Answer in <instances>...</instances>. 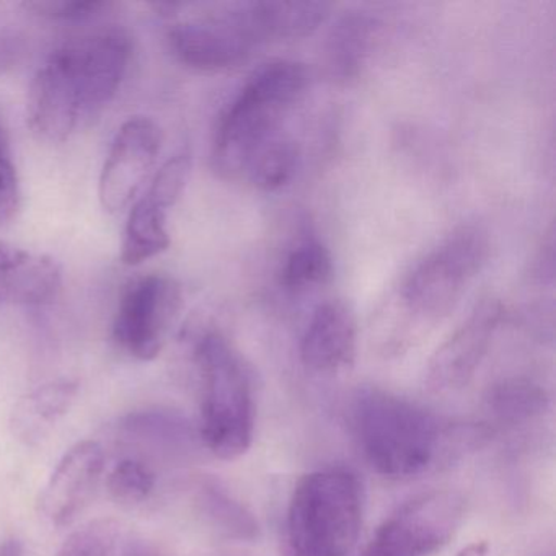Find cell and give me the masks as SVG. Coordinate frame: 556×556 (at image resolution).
Wrapping results in <instances>:
<instances>
[{
  "label": "cell",
  "mask_w": 556,
  "mask_h": 556,
  "mask_svg": "<svg viewBox=\"0 0 556 556\" xmlns=\"http://www.w3.org/2000/svg\"><path fill=\"white\" fill-rule=\"evenodd\" d=\"M351 422L364 457L387 478H412L428 470L448 438L431 412L380 389L357 393Z\"/></svg>",
  "instance_id": "1"
},
{
  "label": "cell",
  "mask_w": 556,
  "mask_h": 556,
  "mask_svg": "<svg viewBox=\"0 0 556 556\" xmlns=\"http://www.w3.org/2000/svg\"><path fill=\"white\" fill-rule=\"evenodd\" d=\"M363 513V484L353 471L325 468L305 475L289 501L288 556H350Z\"/></svg>",
  "instance_id": "2"
},
{
  "label": "cell",
  "mask_w": 556,
  "mask_h": 556,
  "mask_svg": "<svg viewBox=\"0 0 556 556\" xmlns=\"http://www.w3.org/2000/svg\"><path fill=\"white\" fill-rule=\"evenodd\" d=\"M201 377L200 434L220 460L242 457L253 441L255 402L252 377L236 348L220 333H207L197 348Z\"/></svg>",
  "instance_id": "3"
},
{
  "label": "cell",
  "mask_w": 556,
  "mask_h": 556,
  "mask_svg": "<svg viewBox=\"0 0 556 556\" xmlns=\"http://www.w3.org/2000/svg\"><path fill=\"white\" fill-rule=\"evenodd\" d=\"M301 99V80L291 67L266 63L256 70L217 126L216 170L226 177H242L250 154L279 131L282 116Z\"/></svg>",
  "instance_id": "4"
},
{
  "label": "cell",
  "mask_w": 556,
  "mask_h": 556,
  "mask_svg": "<svg viewBox=\"0 0 556 556\" xmlns=\"http://www.w3.org/2000/svg\"><path fill=\"white\" fill-rule=\"evenodd\" d=\"M488 256L490 240L480 227L455 230L406 279V307L426 320H439L451 314L468 285L486 265Z\"/></svg>",
  "instance_id": "5"
},
{
  "label": "cell",
  "mask_w": 556,
  "mask_h": 556,
  "mask_svg": "<svg viewBox=\"0 0 556 556\" xmlns=\"http://www.w3.org/2000/svg\"><path fill=\"white\" fill-rule=\"evenodd\" d=\"M464 514V497L454 491L413 497L380 523L359 556L434 555L455 535Z\"/></svg>",
  "instance_id": "6"
},
{
  "label": "cell",
  "mask_w": 556,
  "mask_h": 556,
  "mask_svg": "<svg viewBox=\"0 0 556 556\" xmlns=\"http://www.w3.org/2000/svg\"><path fill=\"white\" fill-rule=\"evenodd\" d=\"M50 60L63 71L84 115L102 109L118 92L131 60V41L118 28H105L67 41Z\"/></svg>",
  "instance_id": "7"
},
{
  "label": "cell",
  "mask_w": 556,
  "mask_h": 556,
  "mask_svg": "<svg viewBox=\"0 0 556 556\" xmlns=\"http://www.w3.org/2000/svg\"><path fill=\"white\" fill-rule=\"evenodd\" d=\"M181 305L180 286L170 276L149 275L136 279L119 301L113 324L116 343L136 359H155Z\"/></svg>",
  "instance_id": "8"
},
{
  "label": "cell",
  "mask_w": 556,
  "mask_h": 556,
  "mask_svg": "<svg viewBox=\"0 0 556 556\" xmlns=\"http://www.w3.org/2000/svg\"><path fill=\"white\" fill-rule=\"evenodd\" d=\"M168 43L180 63L203 73L239 66L258 47L250 34L242 4L178 21L168 30Z\"/></svg>",
  "instance_id": "9"
},
{
  "label": "cell",
  "mask_w": 556,
  "mask_h": 556,
  "mask_svg": "<svg viewBox=\"0 0 556 556\" xmlns=\"http://www.w3.org/2000/svg\"><path fill=\"white\" fill-rule=\"evenodd\" d=\"M161 148L162 131L151 118L135 116L119 128L100 175V203L109 213H119L135 201Z\"/></svg>",
  "instance_id": "10"
},
{
  "label": "cell",
  "mask_w": 556,
  "mask_h": 556,
  "mask_svg": "<svg viewBox=\"0 0 556 556\" xmlns=\"http://www.w3.org/2000/svg\"><path fill=\"white\" fill-rule=\"evenodd\" d=\"M503 314V305L496 299H483L475 305L467 320L432 356L428 369L431 389H460L470 382L493 343Z\"/></svg>",
  "instance_id": "11"
},
{
  "label": "cell",
  "mask_w": 556,
  "mask_h": 556,
  "mask_svg": "<svg viewBox=\"0 0 556 556\" xmlns=\"http://www.w3.org/2000/svg\"><path fill=\"white\" fill-rule=\"evenodd\" d=\"M105 471V451L97 441L77 442L61 458L41 494L43 516L67 527L84 513Z\"/></svg>",
  "instance_id": "12"
},
{
  "label": "cell",
  "mask_w": 556,
  "mask_h": 556,
  "mask_svg": "<svg viewBox=\"0 0 556 556\" xmlns=\"http://www.w3.org/2000/svg\"><path fill=\"white\" fill-rule=\"evenodd\" d=\"M357 356V324L343 302H327L312 315L302 337L301 359L315 374H337Z\"/></svg>",
  "instance_id": "13"
},
{
  "label": "cell",
  "mask_w": 556,
  "mask_h": 556,
  "mask_svg": "<svg viewBox=\"0 0 556 556\" xmlns=\"http://www.w3.org/2000/svg\"><path fill=\"white\" fill-rule=\"evenodd\" d=\"M119 434L136 451L132 457L151 467L152 460H185L193 454L200 439L187 419L177 413L162 409H148L126 416L119 425Z\"/></svg>",
  "instance_id": "14"
},
{
  "label": "cell",
  "mask_w": 556,
  "mask_h": 556,
  "mask_svg": "<svg viewBox=\"0 0 556 556\" xmlns=\"http://www.w3.org/2000/svg\"><path fill=\"white\" fill-rule=\"evenodd\" d=\"M83 116L79 100L63 71L48 58L31 80L28 123L45 141L63 142L73 135Z\"/></svg>",
  "instance_id": "15"
},
{
  "label": "cell",
  "mask_w": 556,
  "mask_h": 556,
  "mask_svg": "<svg viewBox=\"0 0 556 556\" xmlns=\"http://www.w3.org/2000/svg\"><path fill=\"white\" fill-rule=\"evenodd\" d=\"M61 268L50 256L0 242V302L40 305L56 298Z\"/></svg>",
  "instance_id": "16"
},
{
  "label": "cell",
  "mask_w": 556,
  "mask_h": 556,
  "mask_svg": "<svg viewBox=\"0 0 556 556\" xmlns=\"http://www.w3.org/2000/svg\"><path fill=\"white\" fill-rule=\"evenodd\" d=\"M242 8L256 45L308 37L327 22L331 12L327 2L312 0H266L249 2Z\"/></svg>",
  "instance_id": "17"
},
{
  "label": "cell",
  "mask_w": 556,
  "mask_h": 556,
  "mask_svg": "<svg viewBox=\"0 0 556 556\" xmlns=\"http://www.w3.org/2000/svg\"><path fill=\"white\" fill-rule=\"evenodd\" d=\"M77 395V383L58 380L38 387L21 400L12 412V431L18 441L38 445L70 412Z\"/></svg>",
  "instance_id": "18"
},
{
  "label": "cell",
  "mask_w": 556,
  "mask_h": 556,
  "mask_svg": "<svg viewBox=\"0 0 556 556\" xmlns=\"http://www.w3.org/2000/svg\"><path fill=\"white\" fill-rule=\"evenodd\" d=\"M377 21L366 12L343 15L331 28L325 47L328 73L338 80L359 76L377 35Z\"/></svg>",
  "instance_id": "19"
},
{
  "label": "cell",
  "mask_w": 556,
  "mask_h": 556,
  "mask_svg": "<svg viewBox=\"0 0 556 556\" xmlns=\"http://www.w3.org/2000/svg\"><path fill=\"white\" fill-rule=\"evenodd\" d=\"M170 247L167 230V211L152 203L148 197L135 204L126 224L122 260L125 265L136 266Z\"/></svg>",
  "instance_id": "20"
},
{
  "label": "cell",
  "mask_w": 556,
  "mask_h": 556,
  "mask_svg": "<svg viewBox=\"0 0 556 556\" xmlns=\"http://www.w3.org/2000/svg\"><path fill=\"white\" fill-rule=\"evenodd\" d=\"M299 148L281 129L256 146L243 174L256 188L276 191L288 185L298 172Z\"/></svg>",
  "instance_id": "21"
},
{
  "label": "cell",
  "mask_w": 556,
  "mask_h": 556,
  "mask_svg": "<svg viewBox=\"0 0 556 556\" xmlns=\"http://www.w3.org/2000/svg\"><path fill=\"white\" fill-rule=\"evenodd\" d=\"M197 503L201 514L223 535L242 542L258 535V523L253 514L216 481L206 480L200 483Z\"/></svg>",
  "instance_id": "22"
},
{
  "label": "cell",
  "mask_w": 556,
  "mask_h": 556,
  "mask_svg": "<svg viewBox=\"0 0 556 556\" xmlns=\"http://www.w3.org/2000/svg\"><path fill=\"white\" fill-rule=\"evenodd\" d=\"M486 403L494 418L517 425L542 415L548 406V396L539 383L514 377L491 387Z\"/></svg>",
  "instance_id": "23"
},
{
  "label": "cell",
  "mask_w": 556,
  "mask_h": 556,
  "mask_svg": "<svg viewBox=\"0 0 556 556\" xmlns=\"http://www.w3.org/2000/svg\"><path fill=\"white\" fill-rule=\"evenodd\" d=\"M333 278V256L324 243H301L295 247L281 271V285L289 291H305L327 285Z\"/></svg>",
  "instance_id": "24"
},
{
  "label": "cell",
  "mask_w": 556,
  "mask_h": 556,
  "mask_svg": "<svg viewBox=\"0 0 556 556\" xmlns=\"http://www.w3.org/2000/svg\"><path fill=\"white\" fill-rule=\"evenodd\" d=\"M157 486V475L154 467L132 457L119 458L106 478L110 496L125 507L144 504Z\"/></svg>",
  "instance_id": "25"
},
{
  "label": "cell",
  "mask_w": 556,
  "mask_h": 556,
  "mask_svg": "<svg viewBox=\"0 0 556 556\" xmlns=\"http://www.w3.org/2000/svg\"><path fill=\"white\" fill-rule=\"evenodd\" d=\"M118 526L115 520L99 519L74 530L58 556H115Z\"/></svg>",
  "instance_id": "26"
},
{
  "label": "cell",
  "mask_w": 556,
  "mask_h": 556,
  "mask_svg": "<svg viewBox=\"0 0 556 556\" xmlns=\"http://www.w3.org/2000/svg\"><path fill=\"white\" fill-rule=\"evenodd\" d=\"M190 174V155H175L174 159L165 162L161 170L155 174L154 180H152L151 188H149L146 197H148L152 203L162 207V210H170V207L180 200L181 193H184L185 187H187Z\"/></svg>",
  "instance_id": "27"
},
{
  "label": "cell",
  "mask_w": 556,
  "mask_h": 556,
  "mask_svg": "<svg viewBox=\"0 0 556 556\" xmlns=\"http://www.w3.org/2000/svg\"><path fill=\"white\" fill-rule=\"evenodd\" d=\"M21 203V187H18L17 168L12 161L11 141L8 129L0 122V220L14 216Z\"/></svg>",
  "instance_id": "28"
},
{
  "label": "cell",
  "mask_w": 556,
  "mask_h": 556,
  "mask_svg": "<svg viewBox=\"0 0 556 556\" xmlns=\"http://www.w3.org/2000/svg\"><path fill=\"white\" fill-rule=\"evenodd\" d=\"M25 8L51 21L83 22L97 17L109 4L99 0H37Z\"/></svg>",
  "instance_id": "29"
},
{
  "label": "cell",
  "mask_w": 556,
  "mask_h": 556,
  "mask_svg": "<svg viewBox=\"0 0 556 556\" xmlns=\"http://www.w3.org/2000/svg\"><path fill=\"white\" fill-rule=\"evenodd\" d=\"M118 556H167L146 540H129L123 545Z\"/></svg>",
  "instance_id": "30"
},
{
  "label": "cell",
  "mask_w": 556,
  "mask_h": 556,
  "mask_svg": "<svg viewBox=\"0 0 556 556\" xmlns=\"http://www.w3.org/2000/svg\"><path fill=\"white\" fill-rule=\"evenodd\" d=\"M0 556H24V545L21 540L9 539L0 543Z\"/></svg>",
  "instance_id": "31"
},
{
  "label": "cell",
  "mask_w": 556,
  "mask_h": 556,
  "mask_svg": "<svg viewBox=\"0 0 556 556\" xmlns=\"http://www.w3.org/2000/svg\"><path fill=\"white\" fill-rule=\"evenodd\" d=\"M457 556H488V545L483 542H475L465 546Z\"/></svg>",
  "instance_id": "32"
}]
</instances>
